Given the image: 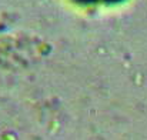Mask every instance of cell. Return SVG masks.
Returning <instances> with one entry per match:
<instances>
[{"instance_id": "cell-1", "label": "cell", "mask_w": 147, "mask_h": 140, "mask_svg": "<svg viewBox=\"0 0 147 140\" xmlns=\"http://www.w3.org/2000/svg\"><path fill=\"white\" fill-rule=\"evenodd\" d=\"M83 4H114V3H120L123 0H74Z\"/></svg>"}]
</instances>
